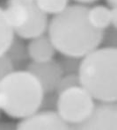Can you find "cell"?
I'll use <instances>...</instances> for the list:
<instances>
[{
	"instance_id": "cell-12",
	"label": "cell",
	"mask_w": 117,
	"mask_h": 130,
	"mask_svg": "<svg viewBox=\"0 0 117 130\" xmlns=\"http://www.w3.org/2000/svg\"><path fill=\"white\" fill-rule=\"evenodd\" d=\"M5 55L12 64L14 70H19L21 68H26L29 56L25 40L15 35Z\"/></svg>"
},
{
	"instance_id": "cell-2",
	"label": "cell",
	"mask_w": 117,
	"mask_h": 130,
	"mask_svg": "<svg viewBox=\"0 0 117 130\" xmlns=\"http://www.w3.org/2000/svg\"><path fill=\"white\" fill-rule=\"evenodd\" d=\"M79 85L97 101L117 100V49L98 47L81 58Z\"/></svg>"
},
{
	"instance_id": "cell-10",
	"label": "cell",
	"mask_w": 117,
	"mask_h": 130,
	"mask_svg": "<svg viewBox=\"0 0 117 130\" xmlns=\"http://www.w3.org/2000/svg\"><path fill=\"white\" fill-rule=\"evenodd\" d=\"M26 46L28 56L33 62H44L54 59L56 52L49 37L45 34L33 38Z\"/></svg>"
},
{
	"instance_id": "cell-17",
	"label": "cell",
	"mask_w": 117,
	"mask_h": 130,
	"mask_svg": "<svg viewBox=\"0 0 117 130\" xmlns=\"http://www.w3.org/2000/svg\"><path fill=\"white\" fill-rule=\"evenodd\" d=\"M101 45L107 47H115L117 46V35L116 27L109 26L102 31V39H101Z\"/></svg>"
},
{
	"instance_id": "cell-15",
	"label": "cell",
	"mask_w": 117,
	"mask_h": 130,
	"mask_svg": "<svg viewBox=\"0 0 117 130\" xmlns=\"http://www.w3.org/2000/svg\"><path fill=\"white\" fill-rule=\"evenodd\" d=\"M56 61L64 74H78L81 58L61 55Z\"/></svg>"
},
{
	"instance_id": "cell-16",
	"label": "cell",
	"mask_w": 117,
	"mask_h": 130,
	"mask_svg": "<svg viewBox=\"0 0 117 130\" xmlns=\"http://www.w3.org/2000/svg\"><path fill=\"white\" fill-rule=\"evenodd\" d=\"M77 85H79V79H78V74H64L57 84L55 92L58 94L61 91L68 88L77 86Z\"/></svg>"
},
{
	"instance_id": "cell-7",
	"label": "cell",
	"mask_w": 117,
	"mask_h": 130,
	"mask_svg": "<svg viewBox=\"0 0 117 130\" xmlns=\"http://www.w3.org/2000/svg\"><path fill=\"white\" fill-rule=\"evenodd\" d=\"M26 69L38 79L44 93L55 92L59 80L64 75L57 61L54 59L44 62L31 61Z\"/></svg>"
},
{
	"instance_id": "cell-11",
	"label": "cell",
	"mask_w": 117,
	"mask_h": 130,
	"mask_svg": "<svg viewBox=\"0 0 117 130\" xmlns=\"http://www.w3.org/2000/svg\"><path fill=\"white\" fill-rule=\"evenodd\" d=\"M4 11L7 21L13 30L22 27L29 17L27 6L20 0H7Z\"/></svg>"
},
{
	"instance_id": "cell-13",
	"label": "cell",
	"mask_w": 117,
	"mask_h": 130,
	"mask_svg": "<svg viewBox=\"0 0 117 130\" xmlns=\"http://www.w3.org/2000/svg\"><path fill=\"white\" fill-rule=\"evenodd\" d=\"M14 36V30L7 21L4 9L0 7V57L5 55Z\"/></svg>"
},
{
	"instance_id": "cell-9",
	"label": "cell",
	"mask_w": 117,
	"mask_h": 130,
	"mask_svg": "<svg viewBox=\"0 0 117 130\" xmlns=\"http://www.w3.org/2000/svg\"><path fill=\"white\" fill-rule=\"evenodd\" d=\"M87 20L93 28L99 31H103L109 26L116 27V7L111 8L100 5H94L88 8Z\"/></svg>"
},
{
	"instance_id": "cell-18",
	"label": "cell",
	"mask_w": 117,
	"mask_h": 130,
	"mask_svg": "<svg viewBox=\"0 0 117 130\" xmlns=\"http://www.w3.org/2000/svg\"><path fill=\"white\" fill-rule=\"evenodd\" d=\"M57 94L55 92L44 93L40 110H55Z\"/></svg>"
},
{
	"instance_id": "cell-4",
	"label": "cell",
	"mask_w": 117,
	"mask_h": 130,
	"mask_svg": "<svg viewBox=\"0 0 117 130\" xmlns=\"http://www.w3.org/2000/svg\"><path fill=\"white\" fill-rule=\"evenodd\" d=\"M94 104L91 94L82 86L77 85L57 94L55 111L72 129L89 116Z\"/></svg>"
},
{
	"instance_id": "cell-21",
	"label": "cell",
	"mask_w": 117,
	"mask_h": 130,
	"mask_svg": "<svg viewBox=\"0 0 117 130\" xmlns=\"http://www.w3.org/2000/svg\"><path fill=\"white\" fill-rule=\"evenodd\" d=\"M107 5H109V7L111 8H114V7H116V3L117 0H106Z\"/></svg>"
},
{
	"instance_id": "cell-5",
	"label": "cell",
	"mask_w": 117,
	"mask_h": 130,
	"mask_svg": "<svg viewBox=\"0 0 117 130\" xmlns=\"http://www.w3.org/2000/svg\"><path fill=\"white\" fill-rule=\"evenodd\" d=\"M72 129L83 130H117L116 102L98 101L91 113L83 122Z\"/></svg>"
},
{
	"instance_id": "cell-14",
	"label": "cell",
	"mask_w": 117,
	"mask_h": 130,
	"mask_svg": "<svg viewBox=\"0 0 117 130\" xmlns=\"http://www.w3.org/2000/svg\"><path fill=\"white\" fill-rule=\"evenodd\" d=\"M35 4L48 15H56L69 5L70 0H35Z\"/></svg>"
},
{
	"instance_id": "cell-6",
	"label": "cell",
	"mask_w": 117,
	"mask_h": 130,
	"mask_svg": "<svg viewBox=\"0 0 117 130\" xmlns=\"http://www.w3.org/2000/svg\"><path fill=\"white\" fill-rule=\"evenodd\" d=\"M16 129L20 130H66L70 125L59 116L55 110H38L24 118L17 124Z\"/></svg>"
},
{
	"instance_id": "cell-19",
	"label": "cell",
	"mask_w": 117,
	"mask_h": 130,
	"mask_svg": "<svg viewBox=\"0 0 117 130\" xmlns=\"http://www.w3.org/2000/svg\"><path fill=\"white\" fill-rule=\"evenodd\" d=\"M12 70H14V69L8 58L5 55L0 57V80Z\"/></svg>"
},
{
	"instance_id": "cell-20",
	"label": "cell",
	"mask_w": 117,
	"mask_h": 130,
	"mask_svg": "<svg viewBox=\"0 0 117 130\" xmlns=\"http://www.w3.org/2000/svg\"><path fill=\"white\" fill-rule=\"evenodd\" d=\"M74 1H76L78 4H81V5H88V4L95 3L98 0H74Z\"/></svg>"
},
{
	"instance_id": "cell-8",
	"label": "cell",
	"mask_w": 117,
	"mask_h": 130,
	"mask_svg": "<svg viewBox=\"0 0 117 130\" xmlns=\"http://www.w3.org/2000/svg\"><path fill=\"white\" fill-rule=\"evenodd\" d=\"M25 4L27 6L29 17L22 27L14 30V34L23 40H31L47 32L49 20L48 14L36 5L35 2Z\"/></svg>"
},
{
	"instance_id": "cell-22",
	"label": "cell",
	"mask_w": 117,
	"mask_h": 130,
	"mask_svg": "<svg viewBox=\"0 0 117 130\" xmlns=\"http://www.w3.org/2000/svg\"><path fill=\"white\" fill-rule=\"evenodd\" d=\"M23 3H30V2H34L35 0H20Z\"/></svg>"
},
{
	"instance_id": "cell-1",
	"label": "cell",
	"mask_w": 117,
	"mask_h": 130,
	"mask_svg": "<svg viewBox=\"0 0 117 130\" xmlns=\"http://www.w3.org/2000/svg\"><path fill=\"white\" fill-rule=\"evenodd\" d=\"M85 5H68L49 21L48 36L61 55L82 58L101 45L102 31L90 25Z\"/></svg>"
},
{
	"instance_id": "cell-3",
	"label": "cell",
	"mask_w": 117,
	"mask_h": 130,
	"mask_svg": "<svg viewBox=\"0 0 117 130\" xmlns=\"http://www.w3.org/2000/svg\"><path fill=\"white\" fill-rule=\"evenodd\" d=\"M43 95L40 82L26 70H14L0 80V110L12 119L40 110Z\"/></svg>"
}]
</instances>
